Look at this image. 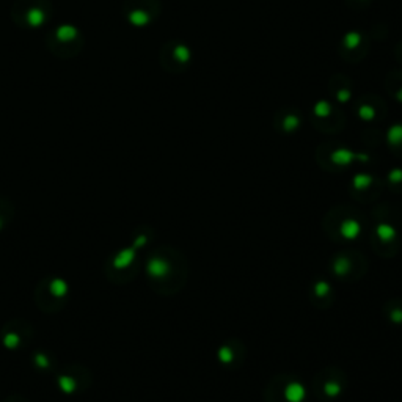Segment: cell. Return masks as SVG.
Here are the masks:
<instances>
[{"instance_id": "obj_2", "label": "cell", "mask_w": 402, "mask_h": 402, "mask_svg": "<svg viewBox=\"0 0 402 402\" xmlns=\"http://www.w3.org/2000/svg\"><path fill=\"white\" fill-rule=\"evenodd\" d=\"M52 11L51 0H16L11 6V19L22 29L36 30L51 22Z\"/></svg>"}, {"instance_id": "obj_3", "label": "cell", "mask_w": 402, "mask_h": 402, "mask_svg": "<svg viewBox=\"0 0 402 402\" xmlns=\"http://www.w3.org/2000/svg\"><path fill=\"white\" fill-rule=\"evenodd\" d=\"M159 11L157 0H126L123 5L124 19L134 27H146Z\"/></svg>"}, {"instance_id": "obj_1", "label": "cell", "mask_w": 402, "mask_h": 402, "mask_svg": "<svg viewBox=\"0 0 402 402\" xmlns=\"http://www.w3.org/2000/svg\"><path fill=\"white\" fill-rule=\"evenodd\" d=\"M84 35L72 24H60L52 29L46 38V47L52 55L61 60L77 57L84 47Z\"/></svg>"}]
</instances>
